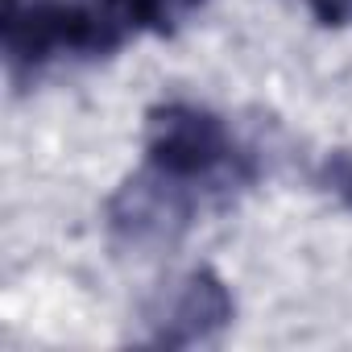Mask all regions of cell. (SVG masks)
Wrapping results in <instances>:
<instances>
[{"label":"cell","mask_w":352,"mask_h":352,"mask_svg":"<svg viewBox=\"0 0 352 352\" xmlns=\"http://www.w3.org/2000/svg\"><path fill=\"white\" fill-rule=\"evenodd\" d=\"M141 30H149L141 0H5L0 13L13 79L58 58H104Z\"/></svg>","instance_id":"cell-1"},{"label":"cell","mask_w":352,"mask_h":352,"mask_svg":"<svg viewBox=\"0 0 352 352\" xmlns=\"http://www.w3.org/2000/svg\"><path fill=\"white\" fill-rule=\"evenodd\" d=\"M145 166L204 195H224L241 183V153L224 120L199 104H162L145 120Z\"/></svg>","instance_id":"cell-2"},{"label":"cell","mask_w":352,"mask_h":352,"mask_svg":"<svg viewBox=\"0 0 352 352\" xmlns=\"http://www.w3.org/2000/svg\"><path fill=\"white\" fill-rule=\"evenodd\" d=\"M204 199H208L204 191L174 183L145 166L112 195L108 228L129 249H162V245H174L195 224V212L204 208Z\"/></svg>","instance_id":"cell-3"},{"label":"cell","mask_w":352,"mask_h":352,"mask_svg":"<svg viewBox=\"0 0 352 352\" xmlns=\"http://www.w3.org/2000/svg\"><path fill=\"white\" fill-rule=\"evenodd\" d=\"M232 294L212 270H195L179 282V290L170 294V302L157 315V327L149 331V344L157 348H195L212 344L224 336L232 323Z\"/></svg>","instance_id":"cell-4"},{"label":"cell","mask_w":352,"mask_h":352,"mask_svg":"<svg viewBox=\"0 0 352 352\" xmlns=\"http://www.w3.org/2000/svg\"><path fill=\"white\" fill-rule=\"evenodd\" d=\"M319 187L327 195H336L344 208H352V149H336L319 166Z\"/></svg>","instance_id":"cell-5"},{"label":"cell","mask_w":352,"mask_h":352,"mask_svg":"<svg viewBox=\"0 0 352 352\" xmlns=\"http://www.w3.org/2000/svg\"><path fill=\"white\" fill-rule=\"evenodd\" d=\"M319 25H352V0H307Z\"/></svg>","instance_id":"cell-6"}]
</instances>
